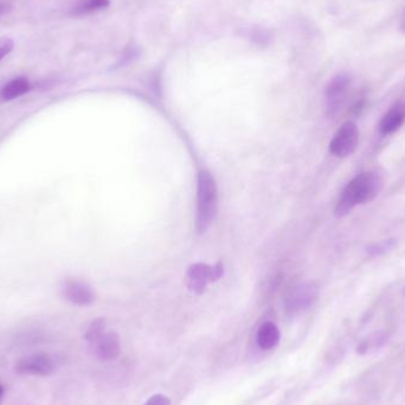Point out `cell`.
<instances>
[{
    "mask_svg": "<svg viewBox=\"0 0 405 405\" xmlns=\"http://www.w3.org/2000/svg\"><path fill=\"white\" fill-rule=\"evenodd\" d=\"M397 246L396 238H386L383 241L375 242L372 243L367 248V254L370 257H380L383 255H386L390 251H393Z\"/></svg>",
    "mask_w": 405,
    "mask_h": 405,
    "instance_id": "cell-14",
    "label": "cell"
},
{
    "mask_svg": "<svg viewBox=\"0 0 405 405\" xmlns=\"http://www.w3.org/2000/svg\"><path fill=\"white\" fill-rule=\"evenodd\" d=\"M65 299L78 306H88L95 301V293L91 286L82 281L68 280L63 286Z\"/></svg>",
    "mask_w": 405,
    "mask_h": 405,
    "instance_id": "cell-9",
    "label": "cell"
},
{
    "mask_svg": "<svg viewBox=\"0 0 405 405\" xmlns=\"http://www.w3.org/2000/svg\"><path fill=\"white\" fill-rule=\"evenodd\" d=\"M10 11V4L5 0H0V16H3L5 13Z\"/></svg>",
    "mask_w": 405,
    "mask_h": 405,
    "instance_id": "cell-18",
    "label": "cell"
},
{
    "mask_svg": "<svg viewBox=\"0 0 405 405\" xmlns=\"http://www.w3.org/2000/svg\"><path fill=\"white\" fill-rule=\"evenodd\" d=\"M218 211V190L215 178L209 171L202 170L197 179V218L196 227L199 233L210 229Z\"/></svg>",
    "mask_w": 405,
    "mask_h": 405,
    "instance_id": "cell-2",
    "label": "cell"
},
{
    "mask_svg": "<svg viewBox=\"0 0 405 405\" xmlns=\"http://www.w3.org/2000/svg\"><path fill=\"white\" fill-rule=\"evenodd\" d=\"M143 405H171V401L167 396H165L163 393H157V395L150 397Z\"/></svg>",
    "mask_w": 405,
    "mask_h": 405,
    "instance_id": "cell-16",
    "label": "cell"
},
{
    "mask_svg": "<svg viewBox=\"0 0 405 405\" xmlns=\"http://www.w3.org/2000/svg\"><path fill=\"white\" fill-rule=\"evenodd\" d=\"M56 367L51 356L47 354H35L26 356L18 360L14 371L18 375H39L45 377L55 372Z\"/></svg>",
    "mask_w": 405,
    "mask_h": 405,
    "instance_id": "cell-7",
    "label": "cell"
},
{
    "mask_svg": "<svg viewBox=\"0 0 405 405\" xmlns=\"http://www.w3.org/2000/svg\"><path fill=\"white\" fill-rule=\"evenodd\" d=\"M106 321L104 319H96L89 325V327L86 329V340L93 345L100 336H102L106 332Z\"/></svg>",
    "mask_w": 405,
    "mask_h": 405,
    "instance_id": "cell-15",
    "label": "cell"
},
{
    "mask_svg": "<svg viewBox=\"0 0 405 405\" xmlns=\"http://www.w3.org/2000/svg\"><path fill=\"white\" fill-rule=\"evenodd\" d=\"M358 141H359L358 126L352 121H347L334 134V137L329 143V152L336 158H346L356 151Z\"/></svg>",
    "mask_w": 405,
    "mask_h": 405,
    "instance_id": "cell-5",
    "label": "cell"
},
{
    "mask_svg": "<svg viewBox=\"0 0 405 405\" xmlns=\"http://www.w3.org/2000/svg\"><path fill=\"white\" fill-rule=\"evenodd\" d=\"M223 275V264L209 266L205 263H196L189 268L186 274V285L192 293L202 294L207 288V282L217 281Z\"/></svg>",
    "mask_w": 405,
    "mask_h": 405,
    "instance_id": "cell-4",
    "label": "cell"
},
{
    "mask_svg": "<svg viewBox=\"0 0 405 405\" xmlns=\"http://www.w3.org/2000/svg\"><path fill=\"white\" fill-rule=\"evenodd\" d=\"M109 6V0H82L73 8V14L82 16L88 13L97 12Z\"/></svg>",
    "mask_w": 405,
    "mask_h": 405,
    "instance_id": "cell-13",
    "label": "cell"
},
{
    "mask_svg": "<svg viewBox=\"0 0 405 405\" xmlns=\"http://www.w3.org/2000/svg\"><path fill=\"white\" fill-rule=\"evenodd\" d=\"M352 80L347 73H339L331 80L326 88V109L329 115H336L349 100Z\"/></svg>",
    "mask_w": 405,
    "mask_h": 405,
    "instance_id": "cell-3",
    "label": "cell"
},
{
    "mask_svg": "<svg viewBox=\"0 0 405 405\" xmlns=\"http://www.w3.org/2000/svg\"><path fill=\"white\" fill-rule=\"evenodd\" d=\"M13 48H14V43H13L12 39H1L0 40V60L8 56L10 52L12 51Z\"/></svg>",
    "mask_w": 405,
    "mask_h": 405,
    "instance_id": "cell-17",
    "label": "cell"
},
{
    "mask_svg": "<svg viewBox=\"0 0 405 405\" xmlns=\"http://www.w3.org/2000/svg\"><path fill=\"white\" fill-rule=\"evenodd\" d=\"M31 84L29 80L25 78H17L10 81L5 84L4 88L1 89V99L5 101H11V100L17 99L21 96L26 94L30 91Z\"/></svg>",
    "mask_w": 405,
    "mask_h": 405,
    "instance_id": "cell-12",
    "label": "cell"
},
{
    "mask_svg": "<svg viewBox=\"0 0 405 405\" xmlns=\"http://www.w3.org/2000/svg\"><path fill=\"white\" fill-rule=\"evenodd\" d=\"M318 287L314 282H302L294 286L286 297V310L289 313H300L310 308L318 298Z\"/></svg>",
    "mask_w": 405,
    "mask_h": 405,
    "instance_id": "cell-6",
    "label": "cell"
},
{
    "mask_svg": "<svg viewBox=\"0 0 405 405\" xmlns=\"http://www.w3.org/2000/svg\"><path fill=\"white\" fill-rule=\"evenodd\" d=\"M383 178L378 173L362 172L354 177L341 192L336 205V215H349L357 205L371 202L383 189Z\"/></svg>",
    "mask_w": 405,
    "mask_h": 405,
    "instance_id": "cell-1",
    "label": "cell"
},
{
    "mask_svg": "<svg viewBox=\"0 0 405 405\" xmlns=\"http://www.w3.org/2000/svg\"><path fill=\"white\" fill-rule=\"evenodd\" d=\"M96 357L102 362L117 359L121 354L120 336L114 331H106L99 339L91 345Z\"/></svg>",
    "mask_w": 405,
    "mask_h": 405,
    "instance_id": "cell-8",
    "label": "cell"
},
{
    "mask_svg": "<svg viewBox=\"0 0 405 405\" xmlns=\"http://www.w3.org/2000/svg\"><path fill=\"white\" fill-rule=\"evenodd\" d=\"M5 389L1 384H0V402L3 400V396H4Z\"/></svg>",
    "mask_w": 405,
    "mask_h": 405,
    "instance_id": "cell-19",
    "label": "cell"
},
{
    "mask_svg": "<svg viewBox=\"0 0 405 405\" xmlns=\"http://www.w3.org/2000/svg\"><path fill=\"white\" fill-rule=\"evenodd\" d=\"M281 333L279 327L275 323H264L259 326L257 334H256V341L257 345L264 351H269L277 346L280 343Z\"/></svg>",
    "mask_w": 405,
    "mask_h": 405,
    "instance_id": "cell-11",
    "label": "cell"
},
{
    "mask_svg": "<svg viewBox=\"0 0 405 405\" xmlns=\"http://www.w3.org/2000/svg\"><path fill=\"white\" fill-rule=\"evenodd\" d=\"M405 122V104L398 102L389 109L384 114L380 122V132L382 135H391L404 125Z\"/></svg>",
    "mask_w": 405,
    "mask_h": 405,
    "instance_id": "cell-10",
    "label": "cell"
}]
</instances>
